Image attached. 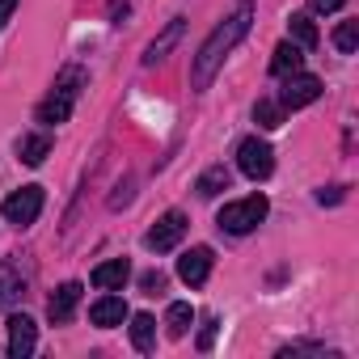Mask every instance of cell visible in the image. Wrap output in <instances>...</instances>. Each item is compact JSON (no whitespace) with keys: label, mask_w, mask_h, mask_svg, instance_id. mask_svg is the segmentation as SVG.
I'll list each match as a JSON object with an SVG mask.
<instances>
[{"label":"cell","mask_w":359,"mask_h":359,"mask_svg":"<svg viewBox=\"0 0 359 359\" xmlns=\"http://www.w3.org/2000/svg\"><path fill=\"white\" fill-rule=\"evenodd\" d=\"M13 9H18V0H0V26H9Z\"/></svg>","instance_id":"4316f807"},{"label":"cell","mask_w":359,"mask_h":359,"mask_svg":"<svg viewBox=\"0 0 359 359\" xmlns=\"http://www.w3.org/2000/svg\"><path fill=\"white\" fill-rule=\"evenodd\" d=\"M81 283H64V287H55V296H51V304H47V317L55 321V325H64V321H72V313H76V304H81Z\"/></svg>","instance_id":"7c38bea8"},{"label":"cell","mask_w":359,"mask_h":359,"mask_svg":"<svg viewBox=\"0 0 359 359\" xmlns=\"http://www.w3.org/2000/svg\"><path fill=\"white\" fill-rule=\"evenodd\" d=\"M81 85H85V72H81V68H64L60 81H55V89H51L47 102L39 106V123H47V127L68 123V114H72V106H76V97H81Z\"/></svg>","instance_id":"7a4b0ae2"},{"label":"cell","mask_w":359,"mask_h":359,"mask_svg":"<svg viewBox=\"0 0 359 359\" xmlns=\"http://www.w3.org/2000/svg\"><path fill=\"white\" fill-rule=\"evenodd\" d=\"M254 118H258V127H266V131H275V127H283V106L279 102H258L254 106Z\"/></svg>","instance_id":"44dd1931"},{"label":"cell","mask_w":359,"mask_h":359,"mask_svg":"<svg viewBox=\"0 0 359 359\" xmlns=\"http://www.w3.org/2000/svg\"><path fill=\"white\" fill-rule=\"evenodd\" d=\"M182 30H187V18H173V22H169V26H165V30H161V34L148 43V51H144V64H148V68H156L161 60H169V51L177 47Z\"/></svg>","instance_id":"8fae6325"},{"label":"cell","mask_w":359,"mask_h":359,"mask_svg":"<svg viewBox=\"0 0 359 359\" xmlns=\"http://www.w3.org/2000/svg\"><path fill=\"white\" fill-rule=\"evenodd\" d=\"M266 212H271L266 195H250V199H233V203H224L220 216H216V224H220L224 233H233V237H245V233H254V229L266 220Z\"/></svg>","instance_id":"3957f363"},{"label":"cell","mask_w":359,"mask_h":359,"mask_svg":"<svg viewBox=\"0 0 359 359\" xmlns=\"http://www.w3.org/2000/svg\"><path fill=\"white\" fill-rule=\"evenodd\" d=\"M300 64H304V51L296 43H279L275 55H271V72L275 76H292V72H300Z\"/></svg>","instance_id":"2e32d148"},{"label":"cell","mask_w":359,"mask_h":359,"mask_svg":"<svg viewBox=\"0 0 359 359\" xmlns=\"http://www.w3.org/2000/svg\"><path fill=\"white\" fill-rule=\"evenodd\" d=\"M26 283H30V275L22 271V262H0V313L13 309L26 296Z\"/></svg>","instance_id":"30bf717a"},{"label":"cell","mask_w":359,"mask_h":359,"mask_svg":"<svg viewBox=\"0 0 359 359\" xmlns=\"http://www.w3.org/2000/svg\"><path fill=\"white\" fill-rule=\"evenodd\" d=\"M34 346H39V325L26 313H13L9 317V359H26L34 355Z\"/></svg>","instance_id":"9c48e42d"},{"label":"cell","mask_w":359,"mask_h":359,"mask_svg":"<svg viewBox=\"0 0 359 359\" xmlns=\"http://www.w3.org/2000/svg\"><path fill=\"white\" fill-rule=\"evenodd\" d=\"M287 30H292V43L300 47V51H313L317 43H321V34H317V26L304 18V13H296L292 22H287Z\"/></svg>","instance_id":"d6986e66"},{"label":"cell","mask_w":359,"mask_h":359,"mask_svg":"<svg viewBox=\"0 0 359 359\" xmlns=\"http://www.w3.org/2000/svg\"><path fill=\"white\" fill-rule=\"evenodd\" d=\"M165 325H169V334H173V338H182V334L195 325V309H191V304H182V300H177V304H169V313H165Z\"/></svg>","instance_id":"ffe728a7"},{"label":"cell","mask_w":359,"mask_h":359,"mask_svg":"<svg viewBox=\"0 0 359 359\" xmlns=\"http://www.w3.org/2000/svg\"><path fill=\"white\" fill-rule=\"evenodd\" d=\"M140 287H144L148 296H156V292H165V275H161V271H152V275H144V279H140Z\"/></svg>","instance_id":"cb8c5ba5"},{"label":"cell","mask_w":359,"mask_h":359,"mask_svg":"<svg viewBox=\"0 0 359 359\" xmlns=\"http://www.w3.org/2000/svg\"><path fill=\"white\" fill-rule=\"evenodd\" d=\"M39 212H43V187H22L5 199V220L13 229H30L39 220Z\"/></svg>","instance_id":"5b68a950"},{"label":"cell","mask_w":359,"mask_h":359,"mask_svg":"<svg viewBox=\"0 0 359 359\" xmlns=\"http://www.w3.org/2000/svg\"><path fill=\"white\" fill-rule=\"evenodd\" d=\"M89 321L102 325V330L123 325V321H127V304H123V296H102V300H93V304H89Z\"/></svg>","instance_id":"4fadbf2b"},{"label":"cell","mask_w":359,"mask_h":359,"mask_svg":"<svg viewBox=\"0 0 359 359\" xmlns=\"http://www.w3.org/2000/svg\"><path fill=\"white\" fill-rule=\"evenodd\" d=\"M212 245H191L182 258H177V279L182 283H191V287H203L208 283V275H212Z\"/></svg>","instance_id":"ba28073f"},{"label":"cell","mask_w":359,"mask_h":359,"mask_svg":"<svg viewBox=\"0 0 359 359\" xmlns=\"http://www.w3.org/2000/svg\"><path fill=\"white\" fill-rule=\"evenodd\" d=\"M309 5H313V13H338L346 0H309Z\"/></svg>","instance_id":"d4e9b609"},{"label":"cell","mask_w":359,"mask_h":359,"mask_svg":"<svg viewBox=\"0 0 359 359\" xmlns=\"http://www.w3.org/2000/svg\"><path fill=\"white\" fill-rule=\"evenodd\" d=\"M131 342H135V351H152L156 346V317L152 313H135L131 317Z\"/></svg>","instance_id":"ac0fdd59"},{"label":"cell","mask_w":359,"mask_h":359,"mask_svg":"<svg viewBox=\"0 0 359 359\" xmlns=\"http://www.w3.org/2000/svg\"><path fill=\"white\" fill-rule=\"evenodd\" d=\"M195 191H199V199H216L220 191H229V169H224V165L203 169V173H199V182H195Z\"/></svg>","instance_id":"e0dca14e"},{"label":"cell","mask_w":359,"mask_h":359,"mask_svg":"<svg viewBox=\"0 0 359 359\" xmlns=\"http://www.w3.org/2000/svg\"><path fill=\"white\" fill-rule=\"evenodd\" d=\"M131 279V266H127V258H110V262H102V266H93V287H106V292H118L123 283Z\"/></svg>","instance_id":"5bb4252c"},{"label":"cell","mask_w":359,"mask_h":359,"mask_svg":"<svg viewBox=\"0 0 359 359\" xmlns=\"http://www.w3.org/2000/svg\"><path fill=\"white\" fill-rule=\"evenodd\" d=\"M47 152H51V135L47 131H30V135L18 140V161L22 165H43Z\"/></svg>","instance_id":"9a60e30c"},{"label":"cell","mask_w":359,"mask_h":359,"mask_svg":"<svg viewBox=\"0 0 359 359\" xmlns=\"http://www.w3.org/2000/svg\"><path fill=\"white\" fill-rule=\"evenodd\" d=\"M334 47H338L342 55H355V47H359V22H342V26L334 30Z\"/></svg>","instance_id":"7402d4cb"},{"label":"cell","mask_w":359,"mask_h":359,"mask_svg":"<svg viewBox=\"0 0 359 359\" xmlns=\"http://www.w3.org/2000/svg\"><path fill=\"white\" fill-rule=\"evenodd\" d=\"M321 97V81L309 76V72H292L283 76V89H279V106L283 110H300V106H313Z\"/></svg>","instance_id":"8992f818"},{"label":"cell","mask_w":359,"mask_h":359,"mask_svg":"<svg viewBox=\"0 0 359 359\" xmlns=\"http://www.w3.org/2000/svg\"><path fill=\"white\" fill-rule=\"evenodd\" d=\"M216 334H220V325H216V321H203V330H199V351H212V346H216Z\"/></svg>","instance_id":"603a6c76"},{"label":"cell","mask_w":359,"mask_h":359,"mask_svg":"<svg viewBox=\"0 0 359 359\" xmlns=\"http://www.w3.org/2000/svg\"><path fill=\"white\" fill-rule=\"evenodd\" d=\"M237 169H241L245 177H254V182L271 177V173H275V152H271V144L258 140V135L241 140V144H237Z\"/></svg>","instance_id":"277c9868"},{"label":"cell","mask_w":359,"mask_h":359,"mask_svg":"<svg viewBox=\"0 0 359 359\" xmlns=\"http://www.w3.org/2000/svg\"><path fill=\"white\" fill-rule=\"evenodd\" d=\"M187 229H191V220L182 216V212H165L152 229H148V250H156V254H165V250H173L177 241L187 237Z\"/></svg>","instance_id":"52a82bcc"},{"label":"cell","mask_w":359,"mask_h":359,"mask_svg":"<svg viewBox=\"0 0 359 359\" xmlns=\"http://www.w3.org/2000/svg\"><path fill=\"white\" fill-rule=\"evenodd\" d=\"M250 22H254V0H241V5L203 39V47H199V55H195V64H191V89H208L212 85V76L220 72V64H224V55L250 34Z\"/></svg>","instance_id":"6da1fadb"},{"label":"cell","mask_w":359,"mask_h":359,"mask_svg":"<svg viewBox=\"0 0 359 359\" xmlns=\"http://www.w3.org/2000/svg\"><path fill=\"white\" fill-rule=\"evenodd\" d=\"M317 203H342V187H330V191H321V195H317Z\"/></svg>","instance_id":"484cf974"}]
</instances>
